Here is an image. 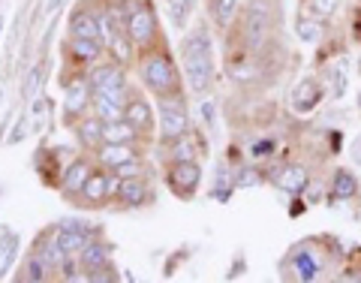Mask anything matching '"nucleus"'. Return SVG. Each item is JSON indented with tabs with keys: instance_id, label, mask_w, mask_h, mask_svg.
Returning <instances> with one entry per match:
<instances>
[{
	"instance_id": "a211bd4d",
	"label": "nucleus",
	"mask_w": 361,
	"mask_h": 283,
	"mask_svg": "<svg viewBox=\"0 0 361 283\" xmlns=\"http://www.w3.org/2000/svg\"><path fill=\"white\" fill-rule=\"evenodd\" d=\"M358 193H361L358 172L349 166H337L329 178V199L331 202H353V199H358Z\"/></svg>"
},
{
	"instance_id": "58836bf2",
	"label": "nucleus",
	"mask_w": 361,
	"mask_h": 283,
	"mask_svg": "<svg viewBox=\"0 0 361 283\" xmlns=\"http://www.w3.org/2000/svg\"><path fill=\"white\" fill-rule=\"evenodd\" d=\"M349 37H353V42L361 49V4L353 9V16H349Z\"/></svg>"
},
{
	"instance_id": "e433bc0d",
	"label": "nucleus",
	"mask_w": 361,
	"mask_h": 283,
	"mask_svg": "<svg viewBox=\"0 0 361 283\" xmlns=\"http://www.w3.org/2000/svg\"><path fill=\"white\" fill-rule=\"evenodd\" d=\"M45 112H49V100H45L42 94H33L27 100V115H30V121H42Z\"/></svg>"
},
{
	"instance_id": "6e6552de",
	"label": "nucleus",
	"mask_w": 361,
	"mask_h": 283,
	"mask_svg": "<svg viewBox=\"0 0 361 283\" xmlns=\"http://www.w3.org/2000/svg\"><path fill=\"white\" fill-rule=\"evenodd\" d=\"M325 100H329V88H325L322 76H301L289 90V112L295 118H310L319 112Z\"/></svg>"
},
{
	"instance_id": "4c0bfd02",
	"label": "nucleus",
	"mask_w": 361,
	"mask_h": 283,
	"mask_svg": "<svg viewBox=\"0 0 361 283\" xmlns=\"http://www.w3.org/2000/svg\"><path fill=\"white\" fill-rule=\"evenodd\" d=\"M27 118H30V115H21V118H18V124L13 127V133L6 136V145H21V142H25L27 136L33 133V130L27 127Z\"/></svg>"
},
{
	"instance_id": "cd10ccee",
	"label": "nucleus",
	"mask_w": 361,
	"mask_h": 283,
	"mask_svg": "<svg viewBox=\"0 0 361 283\" xmlns=\"http://www.w3.org/2000/svg\"><path fill=\"white\" fill-rule=\"evenodd\" d=\"M78 259H82V268H85V271H94V268H99V265H109V263H111V244L99 241V239L87 241L85 251L78 253Z\"/></svg>"
},
{
	"instance_id": "f03ea898",
	"label": "nucleus",
	"mask_w": 361,
	"mask_h": 283,
	"mask_svg": "<svg viewBox=\"0 0 361 283\" xmlns=\"http://www.w3.org/2000/svg\"><path fill=\"white\" fill-rule=\"evenodd\" d=\"M135 73H139L142 88L148 90V94H154L157 100L184 94L178 61H175V54L169 49L166 40H160L145 52H135Z\"/></svg>"
},
{
	"instance_id": "a878e982",
	"label": "nucleus",
	"mask_w": 361,
	"mask_h": 283,
	"mask_svg": "<svg viewBox=\"0 0 361 283\" xmlns=\"http://www.w3.org/2000/svg\"><path fill=\"white\" fill-rule=\"evenodd\" d=\"M277 139L274 136H253L250 142H247V148H244V154H247V160L250 163H268V160H274L277 157Z\"/></svg>"
},
{
	"instance_id": "7ed1b4c3",
	"label": "nucleus",
	"mask_w": 361,
	"mask_h": 283,
	"mask_svg": "<svg viewBox=\"0 0 361 283\" xmlns=\"http://www.w3.org/2000/svg\"><path fill=\"white\" fill-rule=\"evenodd\" d=\"M334 241L331 239H307L298 241L292 251L286 253L283 265V280H298V283H316L325 280L329 271H334L337 259H341V251H329Z\"/></svg>"
},
{
	"instance_id": "4be33fe9",
	"label": "nucleus",
	"mask_w": 361,
	"mask_h": 283,
	"mask_svg": "<svg viewBox=\"0 0 361 283\" xmlns=\"http://www.w3.org/2000/svg\"><path fill=\"white\" fill-rule=\"evenodd\" d=\"M145 151H148V145L103 142V148L94 154V160H97V166H103V169H115V166H121V163L133 160V157H145Z\"/></svg>"
},
{
	"instance_id": "79ce46f5",
	"label": "nucleus",
	"mask_w": 361,
	"mask_h": 283,
	"mask_svg": "<svg viewBox=\"0 0 361 283\" xmlns=\"http://www.w3.org/2000/svg\"><path fill=\"white\" fill-rule=\"evenodd\" d=\"M355 70H358V76H361V54H358V64H355Z\"/></svg>"
},
{
	"instance_id": "5701e85b",
	"label": "nucleus",
	"mask_w": 361,
	"mask_h": 283,
	"mask_svg": "<svg viewBox=\"0 0 361 283\" xmlns=\"http://www.w3.org/2000/svg\"><path fill=\"white\" fill-rule=\"evenodd\" d=\"M322 82L329 88L331 100H343L349 90V54H341L337 61H325L322 66Z\"/></svg>"
},
{
	"instance_id": "ea45409f",
	"label": "nucleus",
	"mask_w": 361,
	"mask_h": 283,
	"mask_svg": "<svg viewBox=\"0 0 361 283\" xmlns=\"http://www.w3.org/2000/svg\"><path fill=\"white\" fill-rule=\"evenodd\" d=\"M349 160H353L355 166H361V133L355 136L353 142H349Z\"/></svg>"
},
{
	"instance_id": "a19ab883",
	"label": "nucleus",
	"mask_w": 361,
	"mask_h": 283,
	"mask_svg": "<svg viewBox=\"0 0 361 283\" xmlns=\"http://www.w3.org/2000/svg\"><path fill=\"white\" fill-rule=\"evenodd\" d=\"M61 6H63V0H49V4H45V13H49V16L54 18V16H58V9H61Z\"/></svg>"
},
{
	"instance_id": "2f4dec72",
	"label": "nucleus",
	"mask_w": 361,
	"mask_h": 283,
	"mask_svg": "<svg viewBox=\"0 0 361 283\" xmlns=\"http://www.w3.org/2000/svg\"><path fill=\"white\" fill-rule=\"evenodd\" d=\"M45 66H49V61H45V58L39 64L30 66L27 82H25V88H21V97H25V100H30L33 94H39V85H42V78H45Z\"/></svg>"
},
{
	"instance_id": "6ab92c4d",
	"label": "nucleus",
	"mask_w": 361,
	"mask_h": 283,
	"mask_svg": "<svg viewBox=\"0 0 361 283\" xmlns=\"http://www.w3.org/2000/svg\"><path fill=\"white\" fill-rule=\"evenodd\" d=\"M241 9H244V0H205V13H208L211 28L223 33V37L232 30L235 21H238Z\"/></svg>"
},
{
	"instance_id": "f704fd0d",
	"label": "nucleus",
	"mask_w": 361,
	"mask_h": 283,
	"mask_svg": "<svg viewBox=\"0 0 361 283\" xmlns=\"http://www.w3.org/2000/svg\"><path fill=\"white\" fill-rule=\"evenodd\" d=\"M199 115H202V121H205V130H208V133H217V106H214V100L202 97Z\"/></svg>"
},
{
	"instance_id": "39448f33",
	"label": "nucleus",
	"mask_w": 361,
	"mask_h": 283,
	"mask_svg": "<svg viewBox=\"0 0 361 283\" xmlns=\"http://www.w3.org/2000/svg\"><path fill=\"white\" fill-rule=\"evenodd\" d=\"M118 184H121V178L111 172V169L94 166V172H90L87 184L82 187V193H78L73 202H75L78 208H87V211L106 208L109 202H115V196H118Z\"/></svg>"
},
{
	"instance_id": "72a5a7b5",
	"label": "nucleus",
	"mask_w": 361,
	"mask_h": 283,
	"mask_svg": "<svg viewBox=\"0 0 361 283\" xmlns=\"http://www.w3.org/2000/svg\"><path fill=\"white\" fill-rule=\"evenodd\" d=\"M85 280L87 283H118L121 275H118V268L109 263V265H99L94 271H85Z\"/></svg>"
},
{
	"instance_id": "c85d7f7f",
	"label": "nucleus",
	"mask_w": 361,
	"mask_h": 283,
	"mask_svg": "<svg viewBox=\"0 0 361 283\" xmlns=\"http://www.w3.org/2000/svg\"><path fill=\"white\" fill-rule=\"evenodd\" d=\"M337 9H341V0H298V13L310 18L331 21L337 16Z\"/></svg>"
},
{
	"instance_id": "473e14b6",
	"label": "nucleus",
	"mask_w": 361,
	"mask_h": 283,
	"mask_svg": "<svg viewBox=\"0 0 361 283\" xmlns=\"http://www.w3.org/2000/svg\"><path fill=\"white\" fill-rule=\"evenodd\" d=\"M111 172L118 178H139V175H148V163H145V157H133V160L115 166Z\"/></svg>"
},
{
	"instance_id": "f3484780",
	"label": "nucleus",
	"mask_w": 361,
	"mask_h": 283,
	"mask_svg": "<svg viewBox=\"0 0 361 283\" xmlns=\"http://www.w3.org/2000/svg\"><path fill=\"white\" fill-rule=\"evenodd\" d=\"M103 127H106V124L99 121V118L94 115V112H90V115L78 118L70 130H73V136H75L78 148H82L85 154H97L99 148H103V142H106V133H103Z\"/></svg>"
},
{
	"instance_id": "bb28decb",
	"label": "nucleus",
	"mask_w": 361,
	"mask_h": 283,
	"mask_svg": "<svg viewBox=\"0 0 361 283\" xmlns=\"http://www.w3.org/2000/svg\"><path fill=\"white\" fill-rule=\"evenodd\" d=\"M265 181H268V175L259 163L244 160L235 166V190H253V187H262Z\"/></svg>"
},
{
	"instance_id": "f8f14e48",
	"label": "nucleus",
	"mask_w": 361,
	"mask_h": 283,
	"mask_svg": "<svg viewBox=\"0 0 361 283\" xmlns=\"http://www.w3.org/2000/svg\"><path fill=\"white\" fill-rule=\"evenodd\" d=\"M87 78H90V88L94 90H121L127 88V66L115 58H103L97 61L94 66H87Z\"/></svg>"
},
{
	"instance_id": "b1692460",
	"label": "nucleus",
	"mask_w": 361,
	"mask_h": 283,
	"mask_svg": "<svg viewBox=\"0 0 361 283\" xmlns=\"http://www.w3.org/2000/svg\"><path fill=\"white\" fill-rule=\"evenodd\" d=\"M292 33L301 45H319L322 40H329V21L322 18H310V16H295V25H292Z\"/></svg>"
},
{
	"instance_id": "20e7f679",
	"label": "nucleus",
	"mask_w": 361,
	"mask_h": 283,
	"mask_svg": "<svg viewBox=\"0 0 361 283\" xmlns=\"http://www.w3.org/2000/svg\"><path fill=\"white\" fill-rule=\"evenodd\" d=\"M63 112L61 118L66 127H73L78 118L90 115V103H94V88H90L87 70H73V76H63Z\"/></svg>"
},
{
	"instance_id": "7c9ffc66",
	"label": "nucleus",
	"mask_w": 361,
	"mask_h": 283,
	"mask_svg": "<svg viewBox=\"0 0 361 283\" xmlns=\"http://www.w3.org/2000/svg\"><path fill=\"white\" fill-rule=\"evenodd\" d=\"M199 0H169V18H172L175 30H184L187 28V18L193 16Z\"/></svg>"
},
{
	"instance_id": "ddd939ff",
	"label": "nucleus",
	"mask_w": 361,
	"mask_h": 283,
	"mask_svg": "<svg viewBox=\"0 0 361 283\" xmlns=\"http://www.w3.org/2000/svg\"><path fill=\"white\" fill-rule=\"evenodd\" d=\"M130 90H133V85L121 88V90H94V103H90V112H94V115L103 121V124L121 121L123 112H127Z\"/></svg>"
},
{
	"instance_id": "2eb2a0df",
	"label": "nucleus",
	"mask_w": 361,
	"mask_h": 283,
	"mask_svg": "<svg viewBox=\"0 0 361 283\" xmlns=\"http://www.w3.org/2000/svg\"><path fill=\"white\" fill-rule=\"evenodd\" d=\"M66 54L75 70H87L97 61H103L106 42L103 40H87V37H66Z\"/></svg>"
},
{
	"instance_id": "c756f323",
	"label": "nucleus",
	"mask_w": 361,
	"mask_h": 283,
	"mask_svg": "<svg viewBox=\"0 0 361 283\" xmlns=\"http://www.w3.org/2000/svg\"><path fill=\"white\" fill-rule=\"evenodd\" d=\"M51 275V268L42 263V256L33 251L27 259H25V268L18 271V280H25V283H42V280H49Z\"/></svg>"
},
{
	"instance_id": "c9c22d12",
	"label": "nucleus",
	"mask_w": 361,
	"mask_h": 283,
	"mask_svg": "<svg viewBox=\"0 0 361 283\" xmlns=\"http://www.w3.org/2000/svg\"><path fill=\"white\" fill-rule=\"evenodd\" d=\"M16 247H18V232H13L9 226H4V229H0V263H4L6 253H13Z\"/></svg>"
},
{
	"instance_id": "dca6fc26",
	"label": "nucleus",
	"mask_w": 361,
	"mask_h": 283,
	"mask_svg": "<svg viewBox=\"0 0 361 283\" xmlns=\"http://www.w3.org/2000/svg\"><path fill=\"white\" fill-rule=\"evenodd\" d=\"M66 37H87V40H103V30H99L97 13L90 6V0H78L70 13V21H66Z\"/></svg>"
},
{
	"instance_id": "412c9836",
	"label": "nucleus",
	"mask_w": 361,
	"mask_h": 283,
	"mask_svg": "<svg viewBox=\"0 0 361 283\" xmlns=\"http://www.w3.org/2000/svg\"><path fill=\"white\" fill-rule=\"evenodd\" d=\"M115 202H118L121 208H145V205H151L148 175H139V178H121Z\"/></svg>"
},
{
	"instance_id": "c03bdc74",
	"label": "nucleus",
	"mask_w": 361,
	"mask_h": 283,
	"mask_svg": "<svg viewBox=\"0 0 361 283\" xmlns=\"http://www.w3.org/2000/svg\"><path fill=\"white\" fill-rule=\"evenodd\" d=\"M358 103H361V94H358Z\"/></svg>"
},
{
	"instance_id": "9d476101",
	"label": "nucleus",
	"mask_w": 361,
	"mask_h": 283,
	"mask_svg": "<svg viewBox=\"0 0 361 283\" xmlns=\"http://www.w3.org/2000/svg\"><path fill=\"white\" fill-rule=\"evenodd\" d=\"M166 184L180 202L196 199L199 187H202V166H199V160L166 163Z\"/></svg>"
},
{
	"instance_id": "37998d69",
	"label": "nucleus",
	"mask_w": 361,
	"mask_h": 283,
	"mask_svg": "<svg viewBox=\"0 0 361 283\" xmlns=\"http://www.w3.org/2000/svg\"><path fill=\"white\" fill-rule=\"evenodd\" d=\"M0 33H4V13H0Z\"/></svg>"
},
{
	"instance_id": "aec40b11",
	"label": "nucleus",
	"mask_w": 361,
	"mask_h": 283,
	"mask_svg": "<svg viewBox=\"0 0 361 283\" xmlns=\"http://www.w3.org/2000/svg\"><path fill=\"white\" fill-rule=\"evenodd\" d=\"M133 127H139L145 136H154V127H157V115H154V106L145 100V94L139 88L130 90V100H127V112H123Z\"/></svg>"
},
{
	"instance_id": "393cba45",
	"label": "nucleus",
	"mask_w": 361,
	"mask_h": 283,
	"mask_svg": "<svg viewBox=\"0 0 361 283\" xmlns=\"http://www.w3.org/2000/svg\"><path fill=\"white\" fill-rule=\"evenodd\" d=\"M106 133V142H130V145H154V136H145L139 127H133L127 118L121 121H111L103 127Z\"/></svg>"
},
{
	"instance_id": "423d86ee",
	"label": "nucleus",
	"mask_w": 361,
	"mask_h": 283,
	"mask_svg": "<svg viewBox=\"0 0 361 283\" xmlns=\"http://www.w3.org/2000/svg\"><path fill=\"white\" fill-rule=\"evenodd\" d=\"M157 118H160V142L178 139V136H187L193 130V118H190L184 94L157 100Z\"/></svg>"
},
{
	"instance_id": "1a4fd4ad",
	"label": "nucleus",
	"mask_w": 361,
	"mask_h": 283,
	"mask_svg": "<svg viewBox=\"0 0 361 283\" xmlns=\"http://www.w3.org/2000/svg\"><path fill=\"white\" fill-rule=\"evenodd\" d=\"M127 37L135 45V52H145L157 45L163 40V30H160V18H157V9H154V0H145V4L135 9L127 21Z\"/></svg>"
},
{
	"instance_id": "9b49d317",
	"label": "nucleus",
	"mask_w": 361,
	"mask_h": 283,
	"mask_svg": "<svg viewBox=\"0 0 361 283\" xmlns=\"http://www.w3.org/2000/svg\"><path fill=\"white\" fill-rule=\"evenodd\" d=\"M265 175H268V184H274L277 190H283L289 196H304L307 187L313 184L307 163H283L274 172H265Z\"/></svg>"
},
{
	"instance_id": "4468645a",
	"label": "nucleus",
	"mask_w": 361,
	"mask_h": 283,
	"mask_svg": "<svg viewBox=\"0 0 361 283\" xmlns=\"http://www.w3.org/2000/svg\"><path fill=\"white\" fill-rule=\"evenodd\" d=\"M94 166H97L94 154H90V157H73V160L66 163L63 175H61V187H58V190H61V196L73 202L78 193H82V187L87 184L90 172H94Z\"/></svg>"
},
{
	"instance_id": "f257e3e1",
	"label": "nucleus",
	"mask_w": 361,
	"mask_h": 283,
	"mask_svg": "<svg viewBox=\"0 0 361 283\" xmlns=\"http://www.w3.org/2000/svg\"><path fill=\"white\" fill-rule=\"evenodd\" d=\"M277 28H280L277 0H244L241 16L229 33L235 37V49L238 52L259 54L277 40ZM229 33H226V37H229Z\"/></svg>"
},
{
	"instance_id": "0eeeda50",
	"label": "nucleus",
	"mask_w": 361,
	"mask_h": 283,
	"mask_svg": "<svg viewBox=\"0 0 361 283\" xmlns=\"http://www.w3.org/2000/svg\"><path fill=\"white\" fill-rule=\"evenodd\" d=\"M180 66H184V82L190 88V94L196 97H208L214 88V49L208 52H180Z\"/></svg>"
}]
</instances>
